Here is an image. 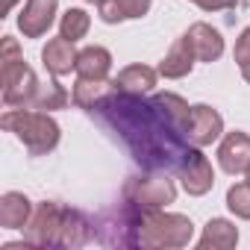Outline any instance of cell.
Listing matches in <instances>:
<instances>
[{
  "label": "cell",
  "instance_id": "6da1fadb",
  "mask_svg": "<svg viewBox=\"0 0 250 250\" xmlns=\"http://www.w3.org/2000/svg\"><path fill=\"white\" fill-rule=\"evenodd\" d=\"M88 112L127 145V150L145 171H180L186 156L194 150L186 133L174 127L162 109L153 100L145 103L139 94L109 91Z\"/></svg>",
  "mask_w": 250,
  "mask_h": 250
},
{
  "label": "cell",
  "instance_id": "7a4b0ae2",
  "mask_svg": "<svg viewBox=\"0 0 250 250\" xmlns=\"http://www.w3.org/2000/svg\"><path fill=\"white\" fill-rule=\"evenodd\" d=\"M30 244H85L88 241V221L77 209H65L59 203H42L27 224Z\"/></svg>",
  "mask_w": 250,
  "mask_h": 250
},
{
  "label": "cell",
  "instance_id": "3957f363",
  "mask_svg": "<svg viewBox=\"0 0 250 250\" xmlns=\"http://www.w3.org/2000/svg\"><path fill=\"white\" fill-rule=\"evenodd\" d=\"M0 62H3V100H6V106L33 109L39 80L30 71V65L24 62V56L18 53V44L12 36L3 39V59Z\"/></svg>",
  "mask_w": 250,
  "mask_h": 250
},
{
  "label": "cell",
  "instance_id": "277c9868",
  "mask_svg": "<svg viewBox=\"0 0 250 250\" xmlns=\"http://www.w3.org/2000/svg\"><path fill=\"white\" fill-rule=\"evenodd\" d=\"M3 127H6L9 133H15L33 156L50 153V150L56 147V142H59V127H56V121L47 118L44 112H33V109L6 112V115H3Z\"/></svg>",
  "mask_w": 250,
  "mask_h": 250
},
{
  "label": "cell",
  "instance_id": "5b68a950",
  "mask_svg": "<svg viewBox=\"0 0 250 250\" xmlns=\"http://www.w3.org/2000/svg\"><path fill=\"white\" fill-rule=\"evenodd\" d=\"M194 224L183 215H165L159 209H145L139 224V244L145 247H183L191 241Z\"/></svg>",
  "mask_w": 250,
  "mask_h": 250
},
{
  "label": "cell",
  "instance_id": "8992f818",
  "mask_svg": "<svg viewBox=\"0 0 250 250\" xmlns=\"http://www.w3.org/2000/svg\"><path fill=\"white\" fill-rule=\"evenodd\" d=\"M142 212L139 206L124 200L121 209H112V212H103L97 221H94V232L103 244H118V247H130V244H139V224H142Z\"/></svg>",
  "mask_w": 250,
  "mask_h": 250
},
{
  "label": "cell",
  "instance_id": "52a82bcc",
  "mask_svg": "<svg viewBox=\"0 0 250 250\" xmlns=\"http://www.w3.org/2000/svg\"><path fill=\"white\" fill-rule=\"evenodd\" d=\"M177 188L168 177H130L124 183V200L139 209H162L174 203Z\"/></svg>",
  "mask_w": 250,
  "mask_h": 250
},
{
  "label": "cell",
  "instance_id": "ba28073f",
  "mask_svg": "<svg viewBox=\"0 0 250 250\" xmlns=\"http://www.w3.org/2000/svg\"><path fill=\"white\" fill-rule=\"evenodd\" d=\"M186 139L194 145V147H206L212 145L221 133H224V118L212 109V106H191L188 112V121H186Z\"/></svg>",
  "mask_w": 250,
  "mask_h": 250
},
{
  "label": "cell",
  "instance_id": "9c48e42d",
  "mask_svg": "<svg viewBox=\"0 0 250 250\" xmlns=\"http://www.w3.org/2000/svg\"><path fill=\"white\" fill-rule=\"evenodd\" d=\"M180 180H183V188L188 191V194H206L209 188H212V183H215V174H212V165H209V159L194 147L188 156H186V162L180 165Z\"/></svg>",
  "mask_w": 250,
  "mask_h": 250
},
{
  "label": "cell",
  "instance_id": "30bf717a",
  "mask_svg": "<svg viewBox=\"0 0 250 250\" xmlns=\"http://www.w3.org/2000/svg\"><path fill=\"white\" fill-rule=\"evenodd\" d=\"M218 162L227 174H247L250 168V136L247 133H229L218 147Z\"/></svg>",
  "mask_w": 250,
  "mask_h": 250
},
{
  "label": "cell",
  "instance_id": "8fae6325",
  "mask_svg": "<svg viewBox=\"0 0 250 250\" xmlns=\"http://www.w3.org/2000/svg\"><path fill=\"white\" fill-rule=\"evenodd\" d=\"M56 15V0H27V6L18 18V27L27 39H39L50 30Z\"/></svg>",
  "mask_w": 250,
  "mask_h": 250
},
{
  "label": "cell",
  "instance_id": "7c38bea8",
  "mask_svg": "<svg viewBox=\"0 0 250 250\" xmlns=\"http://www.w3.org/2000/svg\"><path fill=\"white\" fill-rule=\"evenodd\" d=\"M186 39H188V44H191V50H194V56H197L200 62H215V59L224 53V39H221V33L212 30L209 24H194V27L186 33Z\"/></svg>",
  "mask_w": 250,
  "mask_h": 250
},
{
  "label": "cell",
  "instance_id": "4fadbf2b",
  "mask_svg": "<svg viewBox=\"0 0 250 250\" xmlns=\"http://www.w3.org/2000/svg\"><path fill=\"white\" fill-rule=\"evenodd\" d=\"M77 50H74V42H68L65 36L47 42V47L42 50V59L47 65V71L53 77H62V74H71V68H77Z\"/></svg>",
  "mask_w": 250,
  "mask_h": 250
},
{
  "label": "cell",
  "instance_id": "5bb4252c",
  "mask_svg": "<svg viewBox=\"0 0 250 250\" xmlns=\"http://www.w3.org/2000/svg\"><path fill=\"white\" fill-rule=\"evenodd\" d=\"M115 91H124V94H147L153 91L156 85V71L147 68V65H130V68H124L115 80H112Z\"/></svg>",
  "mask_w": 250,
  "mask_h": 250
},
{
  "label": "cell",
  "instance_id": "9a60e30c",
  "mask_svg": "<svg viewBox=\"0 0 250 250\" xmlns=\"http://www.w3.org/2000/svg\"><path fill=\"white\" fill-rule=\"evenodd\" d=\"M147 9H150V0H100V3H97L100 21H106V24L142 18Z\"/></svg>",
  "mask_w": 250,
  "mask_h": 250
},
{
  "label": "cell",
  "instance_id": "2e32d148",
  "mask_svg": "<svg viewBox=\"0 0 250 250\" xmlns=\"http://www.w3.org/2000/svg\"><path fill=\"white\" fill-rule=\"evenodd\" d=\"M194 59H197V56H194V50H191L188 39L183 36V39H177V44L171 47V53L162 59L159 74H162V77H168V80H180V77H186V74L191 71Z\"/></svg>",
  "mask_w": 250,
  "mask_h": 250
},
{
  "label": "cell",
  "instance_id": "e0dca14e",
  "mask_svg": "<svg viewBox=\"0 0 250 250\" xmlns=\"http://www.w3.org/2000/svg\"><path fill=\"white\" fill-rule=\"evenodd\" d=\"M109 68H112V53L106 47H85V50H80L74 71L85 80H106Z\"/></svg>",
  "mask_w": 250,
  "mask_h": 250
},
{
  "label": "cell",
  "instance_id": "ac0fdd59",
  "mask_svg": "<svg viewBox=\"0 0 250 250\" xmlns=\"http://www.w3.org/2000/svg\"><path fill=\"white\" fill-rule=\"evenodd\" d=\"M30 221V200L18 191L3 194V203H0V224L9 229H24Z\"/></svg>",
  "mask_w": 250,
  "mask_h": 250
},
{
  "label": "cell",
  "instance_id": "d6986e66",
  "mask_svg": "<svg viewBox=\"0 0 250 250\" xmlns=\"http://www.w3.org/2000/svg\"><path fill=\"white\" fill-rule=\"evenodd\" d=\"M235 241H238V229H235L229 221L215 218V221L206 224V232H203V238H200V247H203V250H206V247H221V250H227V247H235Z\"/></svg>",
  "mask_w": 250,
  "mask_h": 250
},
{
  "label": "cell",
  "instance_id": "ffe728a7",
  "mask_svg": "<svg viewBox=\"0 0 250 250\" xmlns=\"http://www.w3.org/2000/svg\"><path fill=\"white\" fill-rule=\"evenodd\" d=\"M109 91H115V85L112 83H106V80H85V77H80L77 80V85H74V103L77 106H83V109H91L94 103H100Z\"/></svg>",
  "mask_w": 250,
  "mask_h": 250
},
{
  "label": "cell",
  "instance_id": "44dd1931",
  "mask_svg": "<svg viewBox=\"0 0 250 250\" xmlns=\"http://www.w3.org/2000/svg\"><path fill=\"white\" fill-rule=\"evenodd\" d=\"M153 103L162 109V115L174 124V127H180V130H186V121H188V112H191V106L180 97V94H171V91H165V94H156L153 97Z\"/></svg>",
  "mask_w": 250,
  "mask_h": 250
},
{
  "label": "cell",
  "instance_id": "7402d4cb",
  "mask_svg": "<svg viewBox=\"0 0 250 250\" xmlns=\"http://www.w3.org/2000/svg\"><path fill=\"white\" fill-rule=\"evenodd\" d=\"M68 100H71V94L56 80H50V83H39L33 109H62V106H68Z\"/></svg>",
  "mask_w": 250,
  "mask_h": 250
},
{
  "label": "cell",
  "instance_id": "603a6c76",
  "mask_svg": "<svg viewBox=\"0 0 250 250\" xmlns=\"http://www.w3.org/2000/svg\"><path fill=\"white\" fill-rule=\"evenodd\" d=\"M88 15L83 12V9H68L65 15H62V36L68 39V42H77V39H83L85 33H88Z\"/></svg>",
  "mask_w": 250,
  "mask_h": 250
},
{
  "label": "cell",
  "instance_id": "cb8c5ba5",
  "mask_svg": "<svg viewBox=\"0 0 250 250\" xmlns=\"http://www.w3.org/2000/svg\"><path fill=\"white\" fill-rule=\"evenodd\" d=\"M227 206H229L238 218L250 221V183H235V186L227 191Z\"/></svg>",
  "mask_w": 250,
  "mask_h": 250
},
{
  "label": "cell",
  "instance_id": "d4e9b609",
  "mask_svg": "<svg viewBox=\"0 0 250 250\" xmlns=\"http://www.w3.org/2000/svg\"><path fill=\"white\" fill-rule=\"evenodd\" d=\"M235 62H238V68H247L250 65V27L235 42Z\"/></svg>",
  "mask_w": 250,
  "mask_h": 250
},
{
  "label": "cell",
  "instance_id": "484cf974",
  "mask_svg": "<svg viewBox=\"0 0 250 250\" xmlns=\"http://www.w3.org/2000/svg\"><path fill=\"white\" fill-rule=\"evenodd\" d=\"M194 3L206 12H218V9H235L238 0H194Z\"/></svg>",
  "mask_w": 250,
  "mask_h": 250
},
{
  "label": "cell",
  "instance_id": "4316f807",
  "mask_svg": "<svg viewBox=\"0 0 250 250\" xmlns=\"http://www.w3.org/2000/svg\"><path fill=\"white\" fill-rule=\"evenodd\" d=\"M12 6H15V0H3V12H9Z\"/></svg>",
  "mask_w": 250,
  "mask_h": 250
},
{
  "label": "cell",
  "instance_id": "83f0119b",
  "mask_svg": "<svg viewBox=\"0 0 250 250\" xmlns=\"http://www.w3.org/2000/svg\"><path fill=\"white\" fill-rule=\"evenodd\" d=\"M241 74H244V80L250 83V65H247V68H241Z\"/></svg>",
  "mask_w": 250,
  "mask_h": 250
},
{
  "label": "cell",
  "instance_id": "f1b7e54d",
  "mask_svg": "<svg viewBox=\"0 0 250 250\" xmlns=\"http://www.w3.org/2000/svg\"><path fill=\"white\" fill-rule=\"evenodd\" d=\"M247 183H250V168H247Z\"/></svg>",
  "mask_w": 250,
  "mask_h": 250
},
{
  "label": "cell",
  "instance_id": "f546056e",
  "mask_svg": "<svg viewBox=\"0 0 250 250\" xmlns=\"http://www.w3.org/2000/svg\"><path fill=\"white\" fill-rule=\"evenodd\" d=\"M88 3H100V0H88Z\"/></svg>",
  "mask_w": 250,
  "mask_h": 250
}]
</instances>
